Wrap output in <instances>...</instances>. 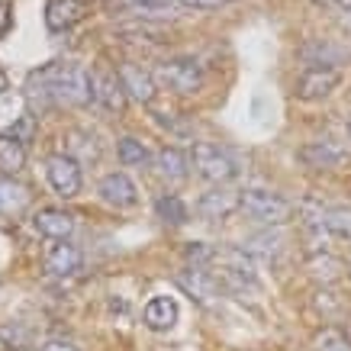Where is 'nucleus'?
Masks as SVG:
<instances>
[{
  "label": "nucleus",
  "instance_id": "f3484780",
  "mask_svg": "<svg viewBox=\"0 0 351 351\" xmlns=\"http://www.w3.org/2000/svg\"><path fill=\"white\" fill-rule=\"evenodd\" d=\"M155 168H158V174L165 181H184L191 161H187V155H184L181 149L171 145V149H161L158 155H155Z\"/></svg>",
  "mask_w": 351,
  "mask_h": 351
},
{
  "label": "nucleus",
  "instance_id": "393cba45",
  "mask_svg": "<svg viewBox=\"0 0 351 351\" xmlns=\"http://www.w3.org/2000/svg\"><path fill=\"white\" fill-rule=\"evenodd\" d=\"M132 10L138 16H158V20H165V16H178L181 3L178 0H132Z\"/></svg>",
  "mask_w": 351,
  "mask_h": 351
},
{
  "label": "nucleus",
  "instance_id": "39448f33",
  "mask_svg": "<svg viewBox=\"0 0 351 351\" xmlns=\"http://www.w3.org/2000/svg\"><path fill=\"white\" fill-rule=\"evenodd\" d=\"M45 178H49V187H52L58 197L71 200L81 193L84 187V174H81V161L71 158V155H52L45 161Z\"/></svg>",
  "mask_w": 351,
  "mask_h": 351
},
{
  "label": "nucleus",
  "instance_id": "412c9836",
  "mask_svg": "<svg viewBox=\"0 0 351 351\" xmlns=\"http://www.w3.org/2000/svg\"><path fill=\"white\" fill-rule=\"evenodd\" d=\"M155 213H158L161 223L168 226H184L187 223V206L178 193H161L158 200H155Z\"/></svg>",
  "mask_w": 351,
  "mask_h": 351
},
{
  "label": "nucleus",
  "instance_id": "a211bd4d",
  "mask_svg": "<svg viewBox=\"0 0 351 351\" xmlns=\"http://www.w3.org/2000/svg\"><path fill=\"white\" fill-rule=\"evenodd\" d=\"M117 155L123 161V168H149L155 155L149 152V145L142 138H132V136H123L117 145Z\"/></svg>",
  "mask_w": 351,
  "mask_h": 351
},
{
  "label": "nucleus",
  "instance_id": "c756f323",
  "mask_svg": "<svg viewBox=\"0 0 351 351\" xmlns=\"http://www.w3.org/2000/svg\"><path fill=\"white\" fill-rule=\"evenodd\" d=\"M326 7H335V10H341V13H348L351 10V0H322Z\"/></svg>",
  "mask_w": 351,
  "mask_h": 351
},
{
  "label": "nucleus",
  "instance_id": "72a5a7b5",
  "mask_svg": "<svg viewBox=\"0 0 351 351\" xmlns=\"http://www.w3.org/2000/svg\"><path fill=\"white\" fill-rule=\"evenodd\" d=\"M7 351H23V348H7Z\"/></svg>",
  "mask_w": 351,
  "mask_h": 351
},
{
  "label": "nucleus",
  "instance_id": "f8f14e48",
  "mask_svg": "<svg viewBox=\"0 0 351 351\" xmlns=\"http://www.w3.org/2000/svg\"><path fill=\"white\" fill-rule=\"evenodd\" d=\"M242 210V193L226 191V187H216V191L203 193L200 197V213L206 219H226L229 213Z\"/></svg>",
  "mask_w": 351,
  "mask_h": 351
},
{
  "label": "nucleus",
  "instance_id": "1a4fd4ad",
  "mask_svg": "<svg viewBox=\"0 0 351 351\" xmlns=\"http://www.w3.org/2000/svg\"><path fill=\"white\" fill-rule=\"evenodd\" d=\"M32 226H36V232L52 239V242H68L75 232V216L68 210H58V206H43L32 216Z\"/></svg>",
  "mask_w": 351,
  "mask_h": 351
},
{
  "label": "nucleus",
  "instance_id": "a878e982",
  "mask_svg": "<svg viewBox=\"0 0 351 351\" xmlns=\"http://www.w3.org/2000/svg\"><path fill=\"white\" fill-rule=\"evenodd\" d=\"M306 271L316 277V280L329 284V280H335V277L341 274V261L339 258H332V255H313L306 261Z\"/></svg>",
  "mask_w": 351,
  "mask_h": 351
},
{
  "label": "nucleus",
  "instance_id": "c85d7f7f",
  "mask_svg": "<svg viewBox=\"0 0 351 351\" xmlns=\"http://www.w3.org/2000/svg\"><path fill=\"white\" fill-rule=\"evenodd\" d=\"M43 351H81L75 345V341H64V339H52V341H45Z\"/></svg>",
  "mask_w": 351,
  "mask_h": 351
},
{
  "label": "nucleus",
  "instance_id": "f257e3e1",
  "mask_svg": "<svg viewBox=\"0 0 351 351\" xmlns=\"http://www.w3.org/2000/svg\"><path fill=\"white\" fill-rule=\"evenodd\" d=\"M29 100L52 107V104H71V107H87L90 94V75L75 62H52L43 64L39 71H32L26 81Z\"/></svg>",
  "mask_w": 351,
  "mask_h": 351
},
{
  "label": "nucleus",
  "instance_id": "9b49d317",
  "mask_svg": "<svg viewBox=\"0 0 351 351\" xmlns=\"http://www.w3.org/2000/svg\"><path fill=\"white\" fill-rule=\"evenodd\" d=\"M84 265V255H81V248L71 242H58L49 248V255H45V271L52 277H71L81 271Z\"/></svg>",
  "mask_w": 351,
  "mask_h": 351
},
{
  "label": "nucleus",
  "instance_id": "0eeeda50",
  "mask_svg": "<svg viewBox=\"0 0 351 351\" xmlns=\"http://www.w3.org/2000/svg\"><path fill=\"white\" fill-rule=\"evenodd\" d=\"M339 84H341L339 68H306V71L297 77L293 94H297V100L316 104V100H326V97H329Z\"/></svg>",
  "mask_w": 351,
  "mask_h": 351
},
{
  "label": "nucleus",
  "instance_id": "7c9ffc66",
  "mask_svg": "<svg viewBox=\"0 0 351 351\" xmlns=\"http://www.w3.org/2000/svg\"><path fill=\"white\" fill-rule=\"evenodd\" d=\"M7 87H10V77H7V71H3V68H0V94H3V90H7Z\"/></svg>",
  "mask_w": 351,
  "mask_h": 351
},
{
  "label": "nucleus",
  "instance_id": "5701e85b",
  "mask_svg": "<svg viewBox=\"0 0 351 351\" xmlns=\"http://www.w3.org/2000/svg\"><path fill=\"white\" fill-rule=\"evenodd\" d=\"M313 351H351V339L341 329H335V326H326V329L316 332Z\"/></svg>",
  "mask_w": 351,
  "mask_h": 351
},
{
  "label": "nucleus",
  "instance_id": "6ab92c4d",
  "mask_svg": "<svg viewBox=\"0 0 351 351\" xmlns=\"http://www.w3.org/2000/svg\"><path fill=\"white\" fill-rule=\"evenodd\" d=\"M303 161H309L313 168H335V165L345 161V149H339L329 138L326 142H313V145L303 149Z\"/></svg>",
  "mask_w": 351,
  "mask_h": 351
},
{
  "label": "nucleus",
  "instance_id": "4468645a",
  "mask_svg": "<svg viewBox=\"0 0 351 351\" xmlns=\"http://www.w3.org/2000/svg\"><path fill=\"white\" fill-rule=\"evenodd\" d=\"M142 319H145V326H149L152 332H168L174 329V322H178V303H174V297H152L149 303H145V313H142Z\"/></svg>",
  "mask_w": 351,
  "mask_h": 351
},
{
  "label": "nucleus",
  "instance_id": "dca6fc26",
  "mask_svg": "<svg viewBox=\"0 0 351 351\" xmlns=\"http://www.w3.org/2000/svg\"><path fill=\"white\" fill-rule=\"evenodd\" d=\"M26 168V145L13 132L0 136V174H20Z\"/></svg>",
  "mask_w": 351,
  "mask_h": 351
},
{
  "label": "nucleus",
  "instance_id": "aec40b11",
  "mask_svg": "<svg viewBox=\"0 0 351 351\" xmlns=\"http://www.w3.org/2000/svg\"><path fill=\"white\" fill-rule=\"evenodd\" d=\"M181 287L187 290V293H193L200 303H206V300L216 293V280L206 274V271H200V267H187L181 274Z\"/></svg>",
  "mask_w": 351,
  "mask_h": 351
},
{
  "label": "nucleus",
  "instance_id": "b1692460",
  "mask_svg": "<svg viewBox=\"0 0 351 351\" xmlns=\"http://www.w3.org/2000/svg\"><path fill=\"white\" fill-rule=\"evenodd\" d=\"M326 229H329L332 239H341V242L351 245V206H335L326 213Z\"/></svg>",
  "mask_w": 351,
  "mask_h": 351
},
{
  "label": "nucleus",
  "instance_id": "f03ea898",
  "mask_svg": "<svg viewBox=\"0 0 351 351\" xmlns=\"http://www.w3.org/2000/svg\"><path fill=\"white\" fill-rule=\"evenodd\" d=\"M155 84L158 87H168L174 94H200L203 84H206V71H203L200 62H193V58H168V62H161L155 71Z\"/></svg>",
  "mask_w": 351,
  "mask_h": 351
},
{
  "label": "nucleus",
  "instance_id": "cd10ccee",
  "mask_svg": "<svg viewBox=\"0 0 351 351\" xmlns=\"http://www.w3.org/2000/svg\"><path fill=\"white\" fill-rule=\"evenodd\" d=\"M10 29H13V7L7 0H0V39H3Z\"/></svg>",
  "mask_w": 351,
  "mask_h": 351
},
{
  "label": "nucleus",
  "instance_id": "6e6552de",
  "mask_svg": "<svg viewBox=\"0 0 351 351\" xmlns=\"http://www.w3.org/2000/svg\"><path fill=\"white\" fill-rule=\"evenodd\" d=\"M97 193H100V200L107 203V206H113V210H132L138 203V187L126 171H110V174H104L100 184H97Z\"/></svg>",
  "mask_w": 351,
  "mask_h": 351
},
{
  "label": "nucleus",
  "instance_id": "473e14b6",
  "mask_svg": "<svg viewBox=\"0 0 351 351\" xmlns=\"http://www.w3.org/2000/svg\"><path fill=\"white\" fill-rule=\"evenodd\" d=\"M348 136H351V113H348Z\"/></svg>",
  "mask_w": 351,
  "mask_h": 351
},
{
  "label": "nucleus",
  "instance_id": "423d86ee",
  "mask_svg": "<svg viewBox=\"0 0 351 351\" xmlns=\"http://www.w3.org/2000/svg\"><path fill=\"white\" fill-rule=\"evenodd\" d=\"M191 161H193V168H197V174L210 184H229L235 178L232 158L226 152H219L216 145H210V142H197L191 152Z\"/></svg>",
  "mask_w": 351,
  "mask_h": 351
},
{
  "label": "nucleus",
  "instance_id": "2eb2a0df",
  "mask_svg": "<svg viewBox=\"0 0 351 351\" xmlns=\"http://www.w3.org/2000/svg\"><path fill=\"white\" fill-rule=\"evenodd\" d=\"M345 55H348V49L332 43V39H313L303 49V58H306L309 68H339L345 62Z\"/></svg>",
  "mask_w": 351,
  "mask_h": 351
},
{
  "label": "nucleus",
  "instance_id": "7ed1b4c3",
  "mask_svg": "<svg viewBox=\"0 0 351 351\" xmlns=\"http://www.w3.org/2000/svg\"><path fill=\"white\" fill-rule=\"evenodd\" d=\"M242 213L252 216V219L261 226H284V223H290L293 206H290V200H284L280 193L258 191L255 187V191L242 193Z\"/></svg>",
  "mask_w": 351,
  "mask_h": 351
},
{
  "label": "nucleus",
  "instance_id": "9d476101",
  "mask_svg": "<svg viewBox=\"0 0 351 351\" xmlns=\"http://www.w3.org/2000/svg\"><path fill=\"white\" fill-rule=\"evenodd\" d=\"M117 75H119V81H123L126 94L132 97V100H138V104H152V100H155L158 84H155V75H152V71H142L138 64L123 62L117 68Z\"/></svg>",
  "mask_w": 351,
  "mask_h": 351
},
{
  "label": "nucleus",
  "instance_id": "bb28decb",
  "mask_svg": "<svg viewBox=\"0 0 351 351\" xmlns=\"http://www.w3.org/2000/svg\"><path fill=\"white\" fill-rule=\"evenodd\" d=\"M181 7H193V10H219L229 0H178Z\"/></svg>",
  "mask_w": 351,
  "mask_h": 351
},
{
  "label": "nucleus",
  "instance_id": "4be33fe9",
  "mask_svg": "<svg viewBox=\"0 0 351 351\" xmlns=\"http://www.w3.org/2000/svg\"><path fill=\"white\" fill-rule=\"evenodd\" d=\"M29 203V191L23 184L0 181V213H20Z\"/></svg>",
  "mask_w": 351,
  "mask_h": 351
},
{
  "label": "nucleus",
  "instance_id": "20e7f679",
  "mask_svg": "<svg viewBox=\"0 0 351 351\" xmlns=\"http://www.w3.org/2000/svg\"><path fill=\"white\" fill-rule=\"evenodd\" d=\"M90 94H94V104L104 113H123L129 104V94L123 81H119L117 68H107V64H97L94 71H90Z\"/></svg>",
  "mask_w": 351,
  "mask_h": 351
},
{
  "label": "nucleus",
  "instance_id": "2f4dec72",
  "mask_svg": "<svg viewBox=\"0 0 351 351\" xmlns=\"http://www.w3.org/2000/svg\"><path fill=\"white\" fill-rule=\"evenodd\" d=\"M341 26H345V29H348V32H351V10H348V13H345V20H341Z\"/></svg>",
  "mask_w": 351,
  "mask_h": 351
},
{
  "label": "nucleus",
  "instance_id": "ddd939ff",
  "mask_svg": "<svg viewBox=\"0 0 351 351\" xmlns=\"http://www.w3.org/2000/svg\"><path fill=\"white\" fill-rule=\"evenodd\" d=\"M84 3L81 0H49V10H45V23L52 32L71 29L75 23L84 20Z\"/></svg>",
  "mask_w": 351,
  "mask_h": 351
}]
</instances>
